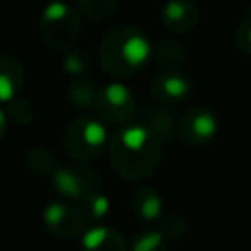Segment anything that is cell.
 I'll list each match as a JSON object with an SVG mask.
<instances>
[{
  "label": "cell",
  "mask_w": 251,
  "mask_h": 251,
  "mask_svg": "<svg viewBox=\"0 0 251 251\" xmlns=\"http://www.w3.org/2000/svg\"><path fill=\"white\" fill-rule=\"evenodd\" d=\"M161 153V139L145 124L122 127L108 139L110 163L114 171L127 180L149 176L157 169Z\"/></svg>",
  "instance_id": "1"
},
{
  "label": "cell",
  "mask_w": 251,
  "mask_h": 251,
  "mask_svg": "<svg viewBox=\"0 0 251 251\" xmlns=\"http://www.w3.org/2000/svg\"><path fill=\"white\" fill-rule=\"evenodd\" d=\"M151 59V43L133 25H120L106 33L100 43L102 69L112 76H129Z\"/></svg>",
  "instance_id": "2"
},
{
  "label": "cell",
  "mask_w": 251,
  "mask_h": 251,
  "mask_svg": "<svg viewBox=\"0 0 251 251\" xmlns=\"http://www.w3.org/2000/svg\"><path fill=\"white\" fill-rule=\"evenodd\" d=\"M39 35L49 49L67 51L80 35V20L67 2H49L39 16Z\"/></svg>",
  "instance_id": "3"
},
{
  "label": "cell",
  "mask_w": 251,
  "mask_h": 251,
  "mask_svg": "<svg viewBox=\"0 0 251 251\" xmlns=\"http://www.w3.org/2000/svg\"><path fill=\"white\" fill-rule=\"evenodd\" d=\"M108 141L106 127L96 118H75L65 133V149L78 163H90L100 157Z\"/></svg>",
  "instance_id": "4"
},
{
  "label": "cell",
  "mask_w": 251,
  "mask_h": 251,
  "mask_svg": "<svg viewBox=\"0 0 251 251\" xmlns=\"http://www.w3.org/2000/svg\"><path fill=\"white\" fill-rule=\"evenodd\" d=\"M96 114L102 124H126L135 112V96L122 82H110L96 96Z\"/></svg>",
  "instance_id": "5"
},
{
  "label": "cell",
  "mask_w": 251,
  "mask_h": 251,
  "mask_svg": "<svg viewBox=\"0 0 251 251\" xmlns=\"http://www.w3.org/2000/svg\"><path fill=\"white\" fill-rule=\"evenodd\" d=\"M53 190L67 200H82L96 190L98 175L86 167H57L51 175Z\"/></svg>",
  "instance_id": "6"
},
{
  "label": "cell",
  "mask_w": 251,
  "mask_h": 251,
  "mask_svg": "<svg viewBox=\"0 0 251 251\" xmlns=\"http://www.w3.org/2000/svg\"><path fill=\"white\" fill-rule=\"evenodd\" d=\"M218 133V118L206 108H190L182 114L178 122V135L184 143L192 147H202L210 143Z\"/></svg>",
  "instance_id": "7"
},
{
  "label": "cell",
  "mask_w": 251,
  "mask_h": 251,
  "mask_svg": "<svg viewBox=\"0 0 251 251\" xmlns=\"http://www.w3.org/2000/svg\"><path fill=\"white\" fill-rule=\"evenodd\" d=\"M43 226L45 229L59 237V239H69L78 235L84 229V214L80 208L71 206L69 202H53L43 210Z\"/></svg>",
  "instance_id": "8"
},
{
  "label": "cell",
  "mask_w": 251,
  "mask_h": 251,
  "mask_svg": "<svg viewBox=\"0 0 251 251\" xmlns=\"http://www.w3.org/2000/svg\"><path fill=\"white\" fill-rule=\"evenodd\" d=\"M190 90H192L190 80L182 73H176V71L159 73L151 80V86H149L151 96L163 104H178L190 96Z\"/></svg>",
  "instance_id": "9"
},
{
  "label": "cell",
  "mask_w": 251,
  "mask_h": 251,
  "mask_svg": "<svg viewBox=\"0 0 251 251\" xmlns=\"http://www.w3.org/2000/svg\"><path fill=\"white\" fill-rule=\"evenodd\" d=\"M198 6L192 0H169L161 10L163 25L171 33H186L198 24Z\"/></svg>",
  "instance_id": "10"
},
{
  "label": "cell",
  "mask_w": 251,
  "mask_h": 251,
  "mask_svg": "<svg viewBox=\"0 0 251 251\" xmlns=\"http://www.w3.org/2000/svg\"><path fill=\"white\" fill-rule=\"evenodd\" d=\"M25 73L22 63L12 55H0V102L10 104L24 88Z\"/></svg>",
  "instance_id": "11"
},
{
  "label": "cell",
  "mask_w": 251,
  "mask_h": 251,
  "mask_svg": "<svg viewBox=\"0 0 251 251\" xmlns=\"http://www.w3.org/2000/svg\"><path fill=\"white\" fill-rule=\"evenodd\" d=\"M82 251H127V243L108 226H92L82 233Z\"/></svg>",
  "instance_id": "12"
},
{
  "label": "cell",
  "mask_w": 251,
  "mask_h": 251,
  "mask_svg": "<svg viewBox=\"0 0 251 251\" xmlns=\"http://www.w3.org/2000/svg\"><path fill=\"white\" fill-rule=\"evenodd\" d=\"M131 210L141 222H155L163 214V200L151 186H137L131 194Z\"/></svg>",
  "instance_id": "13"
},
{
  "label": "cell",
  "mask_w": 251,
  "mask_h": 251,
  "mask_svg": "<svg viewBox=\"0 0 251 251\" xmlns=\"http://www.w3.org/2000/svg\"><path fill=\"white\" fill-rule=\"evenodd\" d=\"M96 96H98V90H96V86H94V82L90 78H76L67 88L69 102L78 110L94 106L96 104Z\"/></svg>",
  "instance_id": "14"
},
{
  "label": "cell",
  "mask_w": 251,
  "mask_h": 251,
  "mask_svg": "<svg viewBox=\"0 0 251 251\" xmlns=\"http://www.w3.org/2000/svg\"><path fill=\"white\" fill-rule=\"evenodd\" d=\"M129 251H167V237L161 229L145 227L135 233Z\"/></svg>",
  "instance_id": "15"
},
{
  "label": "cell",
  "mask_w": 251,
  "mask_h": 251,
  "mask_svg": "<svg viewBox=\"0 0 251 251\" xmlns=\"http://www.w3.org/2000/svg\"><path fill=\"white\" fill-rule=\"evenodd\" d=\"M80 14L90 22H106L118 8V0H76Z\"/></svg>",
  "instance_id": "16"
},
{
  "label": "cell",
  "mask_w": 251,
  "mask_h": 251,
  "mask_svg": "<svg viewBox=\"0 0 251 251\" xmlns=\"http://www.w3.org/2000/svg\"><path fill=\"white\" fill-rule=\"evenodd\" d=\"M25 161H27L31 171H35L39 175H49V176L59 167L57 161H55V155L47 147H31L25 155Z\"/></svg>",
  "instance_id": "17"
},
{
  "label": "cell",
  "mask_w": 251,
  "mask_h": 251,
  "mask_svg": "<svg viewBox=\"0 0 251 251\" xmlns=\"http://www.w3.org/2000/svg\"><path fill=\"white\" fill-rule=\"evenodd\" d=\"M145 126L159 137V139H169L173 137V131H175V116L167 110H151L147 120H145Z\"/></svg>",
  "instance_id": "18"
},
{
  "label": "cell",
  "mask_w": 251,
  "mask_h": 251,
  "mask_svg": "<svg viewBox=\"0 0 251 251\" xmlns=\"http://www.w3.org/2000/svg\"><path fill=\"white\" fill-rule=\"evenodd\" d=\"M80 210H82L84 218L98 220V218H104L110 212V200H108L106 194L94 190V192H90L88 196H84L80 200Z\"/></svg>",
  "instance_id": "19"
},
{
  "label": "cell",
  "mask_w": 251,
  "mask_h": 251,
  "mask_svg": "<svg viewBox=\"0 0 251 251\" xmlns=\"http://www.w3.org/2000/svg\"><path fill=\"white\" fill-rule=\"evenodd\" d=\"M6 116H8V122L16 126H29L33 122V106L29 100L18 96L10 104H6Z\"/></svg>",
  "instance_id": "20"
},
{
  "label": "cell",
  "mask_w": 251,
  "mask_h": 251,
  "mask_svg": "<svg viewBox=\"0 0 251 251\" xmlns=\"http://www.w3.org/2000/svg\"><path fill=\"white\" fill-rule=\"evenodd\" d=\"M153 55H155V61L165 67H175L184 61V49L176 41H161L155 47Z\"/></svg>",
  "instance_id": "21"
},
{
  "label": "cell",
  "mask_w": 251,
  "mask_h": 251,
  "mask_svg": "<svg viewBox=\"0 0 251 251\" xmlns=\"http://www.w3.org/2000/svg\"><path fill=\"white\" fill-rule=\"evenodd\" d=\"M63 69L69 73V75H82L90 69V59H88V53L84 51H78V49H73L69 51L65 57H63Z\"/></svg>",
  "instance_id": "22"
},
{
  "label": "cell",
  "mask_w": 251,
  "mask_h": 251,
  "mask_svg": "<svg viewBox=\"0 0 251 251\" xmlns=\"http://www.w3.org/2000/svg\"><path fill=\"white\" fill-rule=\"evenodd\" d=\"M161 231H163L165 237H169V239H178V237L184 235V231H186V222H184L180 216H176V214H169V216H165V220H163Z\"/></svg>",
  "instance_id": "23"
},
{
  "label": "cell",
  "mask_w": 251,
  "mask_h": 251,
  "mask_svg": "<svg viewBox=\"0 0 251 251\" xmlns=\"http://www.w3.org/2000/svg\"><path fill=\"white\" fill-rule=\"evenodd\" d=\"M235 39H237L239 49L251 57V16H247L239 22V25L235 29Z\"/></svg>",
  "instance_id": "24"
},
{
  "label": "cell",
  "mask_w": 251,
  "mask_h": 251,
  "mask_svg": "<svg viewBox=\"0 0 251 251\" xmlns=\"http://www.w3.org/2000/svg\"><path fill=\"white\" fill-rule=\"evenodd\" d=\"M6 129H8V116H6V110L0 108V139L6 135Z\"/></svg>",
  "instance_id": "25"
}]
</instances>
